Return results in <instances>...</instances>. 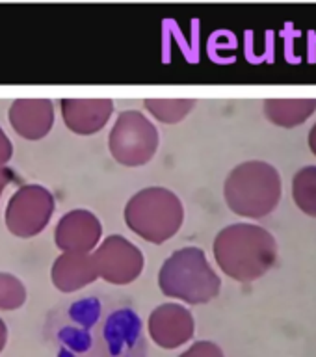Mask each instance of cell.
<instances>
[{"label": "cell", "mask_w": 316, "mask_h": 357, "mask_svg": "<svg viewBox=\"0 0 316 357\" xmlns=\"http://www.w3.org/2000/svg\"><path fill=\"white\" fill-rule=\"evenodd\" d=\"M99 278L112 284H130L144 272V253L121 234H110L93 251Z\"/></svg>", "instance_id": "ba28073f"}, {"label": "cell", "mask_w": 316, "mask_h": 357, "mask_svg": "<svg viewBox=\"0 0 316 357\" xmlns=\"http://www.w3.org/2000/svg\"><path fill=\"white\" fill-rule=\"evenodd\" d=\"M27 301V289L11 273L0 272V311H13Z\"/></svg>", "instance_id": "e0dca14e"}, {"label": "cell", "mask_w": 316, "mask_h": 357, "mask_svg": "<svg viewBox=\"0 0 316 357\" xmlns=\"http://www.w3.org/2000/svg\"><path fill=\"white\" fill-rule=\"evenodd\" d=\"M103 236L100 220L91 211L75 208L60 218L56 225V245L63 253H91Z\"/></svg>", "instance_id": "30bf717a"}, {"label": "cell", "mask_w": 316, "mask_h": 357, "mask_svg": "<svg viewBox=\"0 0 316 357\" xmlns=\"http://www.w3.org/2000/svg\"><path fill=\"white\" fill-rule=\"evenodd\" d=\"M43 337L54 357L147 356L138 312L103 294H88L56 305L47 314Z\"/></svg>", "instance_id": "6da1fadb"}, {"label": "cell", "mask_w": 316, "mask_h": 357, "mask_svg": "<svg viewBox=\"0 0 316 357\" xmlns=\"http://www.w3.org/2000/svg\"><path fill=\"white\" fill-rule=\"evenodd\" d=\"M283 194L281 175L264 160H248L234 166L223 183V197L234 214L264 218L272 214Z\"/></svg>", "instance_id": "277c9868"}, {"label": "cell", "mask_w": 316, "mask_h": 357, "mask_svg": "<svg viewBox=\"0 0 316 357\" xmlns=\"http://www.w3.org/2000/svg\"><path fill=\"white\" fill-rule=\"evenodd\" d=\"M13 155V145L8 139L6 132L0 128V166H6V162L10 160Z\"/></svg>", "instance_id": "d6986e66"}, {"label": "cell", "mask_w": 316, "mask_h": 357, "mask_svg": "<svg viewBox=\"0 0 316 357\" xmlns=\"http://www.w3.org/2000/svg\"><path fill=\"white\" fill-rule=\"evenodd\" d=\"M155 123L138 110H125L117 116L108 136V149L121 166L138 167L153 160L158 151Z\"/></svg>", "instance_id": "8992f818"}, {"label": "cell", "mask_w": 316, "mask_h": 357, "mask_svg": "<svg viewBox=\"0 0 316 357\" xmlns=\"http://www.w3.org/2000/svg\"><path fill=\"white\" fill-rule=\"evenodd\" d=\"M6 342H8V328H6L4 320L0 318V351L4 350Z\"/></svg>", "instance_id": "44dd1931"}, {"label": "cell", "mask_w": 316, "mask_h": 357, "mask_svg": "<svg viewBox=\"0 0 316 357\" xmlns=\"http://www.w3.org/2000/svg\"><path fill=\"white\" fill-rule=\"evenodd\" d=\"M54 212V197L39 184H27L11 195L6 208V225L21 238L41 233Z\"/></svg>", "instance_id": "52a82bcc"}, {"label": "cell", "mask_w": 316, "mask_h": 357, "mask_svg": "<svg viewBox=\"0 0 316 357\" xmlns=\"http://www.w3.org/2000/svg\"><path fill=\"white\" fill-rule=\"evenodd\" d=\"M264 116L278 127L292 128L309 119L316 112V99H266Z\"/></svg>", "instance_id": "5bb4252c"}, {"label": "cell", "mask_w": 316, "mask_h": 357, "mask_svg": "<svg viewBox=\"0 0 316 357\" xmlns=\"http://www.w3.org/2000/svg\"><path fill=\"white\" fill-rule=\"evenodd\" d=\"M147 331L156 346L164 350H177L194 339V314L183 303H162L149 314Z\"/></svg>", "instance_id": "9c48e42d"}, {"label": "cell", "mask_w": 316, "mask_h": 357, "mask_svg": "<svg viewBox=\"0 0 316 357\" xmlns=\"http://www.w3.org/2000/svg\"><path fill=\"white\" fill-rule=\"evenodd\" d=\"M10 121L19 136L39 139L49 134L54 123V108L49 99H17L11 105Z\"/></svg>", "instance_id": "7c38bea8"}, {"label": "cell", "mask_w": 316, "mask_h": 357, "mask_svg": "<svg viewBox=\"0 0 316 357\" xmlns=\"http://www.w3.org/2000/svg\"><path fill=\"white\" fill-rule=\"evenodd\" d=\"M214 259L234 281L251 283L270 272L278 261V242L268 229L255 223H233L214 238Z\"/></svg>", "instance_id": "7a4b0ae2"}, {"label": "cell", "mask_w": 316, "mask_h": 357, "mask_svg": "<svg viewBox=\"0 0 316 357\" xmlns=\"http://www.w3.org/2000/svg\"><path fill=\"white\" fill-rule=\"evenodd\" d=\"M144 102L151 116L166 125L183 121L195 106L194 99H145Z\"/></svg>", "instance_id": "2e32d148"}, {"label": "cell", "mask_w": 316, "mask_h": 357, "mask_svg": "<svg viewBox=\"0 0 316 357\" xmlns=\"http://www.w3.org/2000/svg\"><path fill=\"white\" fill-rule=\"evenodd\" d=\"M50 278L61 292H77L95 283L99 279V272L95 266L93 253H61L52 264Z\"/></svg>", "instance_id": "4fadbf2b"}, {"label": "cell", "mask_w": 316, "mask_h": 357, "mask_svg": "<svg viewBox=\"0 0 316 357\" xmlns=\"http://www.w3.org/2000/svg\"><path fill=\"white\" fill-rule=\"evenodd\" d=\"M60 102L67 128L80 136L99 132L114 112L112 99H61Z\"/></svg>", "instance_id": "8fae6325"}, {"label": "cell", "mask_w": 316, "mask_h": 357, "mask_svg": "<svg viewBox=\"0 0 316 357\" xmlns=\"http://www.w3.org/2000/svg\"><path fill=\"white\" fill-rule=\"evenodd\" d=\"M11 177H13V173L6 166H0V195H2V190L6 188V184L11 183Z\"/></svg>", "instance_id": "ffe728a7"}, {"label": "cell", "mask_w": 316, "mask_h": 357, "mask_svg": "<svg viewBox=\"0 0 316 357\" xmlns=\"http://www.w3.org/2000/svg\"><path fill=\"white\" fill-rule=\"evenodd\" d=\"M292 197L301 212L316 218V166H306L296 172L292 178Z\"/></svg>", "instance_id": "9a60e30c"}, {"label": "cell", "mask_w": 316, "mask_h": 357, "mask_svg": "<svg viewBox=\"0 0 316 357\" xmlns=\"http://www.w3.org/2000/svg\"><path fill=\"white\" fill-rule=\"evenodd\" d=\"M179 357H225L223 350L212 340H197Z\"/></svg>", "instance_id": "ac0fdd59"}, {"label": "cell", "mask_w": 316, "mask_h": 357, "mask_svg": "<svg viewBox=\"0 0 316 357\" xmlns=\"http://www.w3.org/2000/svg\"><path fill=\"white\" fill-rule=\"evenodd\" d=\"M309 149L316 156V123L313 125L311 130H309Z\"/></svg>", "instance_id": "7402d4cb"}, {"label": "cell", "mask_w": 316, "mask_h": 357, "mask_svg": "<svg viewBox=\"0 0 316 357\" xmlns=\"http://www.w3.org/2000/svg\"><path fill=\"white\" fill-rule=\"evenodd\" d=\"M158 287L167 298H175L188 305H201L218 298L222 279L211 266L205 251L195 245H186L173 251L162 262Z\"/></svg>", "instance_id": "3957f363"}, {"label": "cell", "mask_w": 316, "mask_h": 357, "mask_svg": "<svg viewBox=\"0 0 316 357\" xmlns=\"http://www.w3.org/2000/svg\"><path fill=\"white\" fill-rule=\"evenodd\" d=\"M184 222L183 201L164 186L136 192L125 205V223L140 238L164 244L181 231Z\"/></svg>", "instance_id": "5b68a950"}]
</instances>
